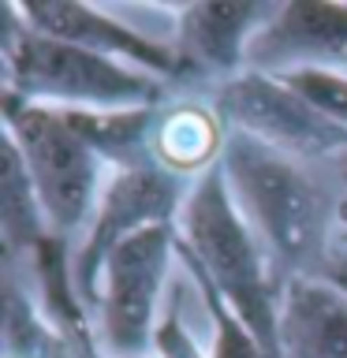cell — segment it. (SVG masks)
Returning a JSON list of instances; mask_svg holds the SVG:
<instances>
[{
	"mask_svg": "<svg viewBox=\"0 0 347 358\" xmlns=\"http://www.w3.org/2000/svg\"><path fill=\"white\" fill-rule=\"evenodd\" d=\"M318 116L332 120L336 127L347 131V71L332 67H299V71L280 75Z\"/></svg>",
	"mask_w": 347,
	"mask_h": 358,
	"instance_id": "9a60e30c",
	"label": "cell"
},
{
	"mask_svg": "<svg viewBox=\"0 0 347 358\" xmlns=\"http://www.w3.org/2000/svg\"><path fill=\"white\" fill-rule=\"evenodd\" d=\"M0 228H4V250L8 257L34 254L49 239V224H45L41 201L30 187V176L22 168L19 150L4 138V176H0Z\"/></svg>",
	"mask_w": 347,
	"mask_h": 358,
	"instance_id": "4fadbf2b",
	"label": "cell"
},
{
	"mask_svg": "<svg viewBox=\"0 0 347 358\" xmlns=\"http://www.w3.org/2000/svg\"><path fill=\"white\" fill-rule=\"evenodd\" d=\"M220 168L228 176L235 206L273 257L280 284L295 276H318L336 246L340 201L306 176V164L288 161L239 131L228 134Z\"/></svg>",
	"mask_w": 347,
	"mask_h": 358,
	"instance_id": "7a4b0ae2",
	"label": "cell"
},
{
	"mask_svg": "<svg viewBox=\"0 0 347 358\" xmlns=\"http://www.w3.org/2000/svg\"><path fill=\"white\" fill-rule=\"evenodd\" d=\"M299 67L347 71V4L344 0H291L276 4L273 19L250 45L246 71L284 75Z\"/></svg>",
	"mask_w": 347,
	"mask_h": 358,
	"instance_id": "30bf717a",
	"label": "cell"
},
{
	"mask_svg": "<svg viewBox=\"0 0 347 358\" xmlns=\"http://www.w3.org/2000/svg\"><path fill=\"white\" fill-rule=\"evenodd\" d=\"M0 52H4V94L45 108H157L168 90L164 78L150 71L34 30L15 4L4 8Z\"/></svg>",
	"mask_w": 347,
	"mask_h": 358,
	"instance_id": "3957f363",
	"label": "cell"
},
{
	"mask_svg": "<svg viewBox=\"0 0 347 358\" xmlns=\"http://www.w3.org/2000/svg\"><path fill=\"white\" fill-rule=\"evenodd\" d=\"M176 250L190 276L206 280L250 324L269 358H284L280 355V291L284 284L262 239L235 206L220 164L190 183L176 220Z\"/></svg>",
	"mask_w": 347,
	"mask_h": 358,
	"instance_id": "6da1fadb",
	"label": "cell"
},
{
	"mask_svg": "<svg viewBox=\"0 0 347 358\" xmlns=\"http://www.w3.org/2000/svg\"><path fill=\"white\" fill-rule=\"evenodd\" d=\"M194 284L201 291V302H206V313L213 321V343H209V358H269L262 340L250 332L239 313H235L228 302H224L217 291H213L206 280L194 276Z\"/></svg>",
	"mask_w": 347,
	"mask_h": 358,
	"instance_id": "5bb4252c",
	"label": "cell"
},
{
	"mask_svg": "<svg viewBox=\"0 0 347 358\" xmlns=\"http://www.w3.org/2000/svg\"><path fill=\"white\" fill-rule=\"evenodd\" d=\"M318 276L332 280L336 287H344V291H347V250H344V246H332V250H329V257H325V265H321V273H318Z\"/></svg>",
	"mask_w": 347,
	"mask_h": 358,
	"instance_id": "e0dca14e",
	"label": "cell"
},
{
	"mask_svg": "<svg viewBox=\"0 0 347 358\" xmlns=\"http://www.w3.org/2000/svg\"><path fill=\"white\" fill-rule=\"evenodd\" d=\"M224 127L269 145L295 164L347 161V131L318 116L280 75L243 71L213 94Z\"/></svg>",
	"mask_w": 347,
	"mask_h": 358,
	"instance_id": "52a82bcc",
	"label": "cell"
},
{
	"mask_svg": "<svg viewBox=\"0 0 347 358\" xmlns=\"http://www.w3.org/2000/svg\"><path fill=\"white\" fill-rule=\"evenodd\" d=\"M176 250V224H161L131 243H123L105 262L94 306V351L105 358H142L153 355L157 313L164 295V280L172 268Z\"/></svg>",
	"mask_w": 347,
	"mask_h": 358,
	"instance_id": "5b68a950",
	"label": "cell"
},
{
	"mask_svg": "<svg viewBox=\"0 0 347 358\" xmlns=\"http://www.w3.org/2000/svg\"><path fill=\"white\" fill-rule=\"evenodd\" d=\"M336 246L347 250V198H340V209H336Z\"/></svg>",
	"mask_w": 347,
	"mask_h": 358,
	"instance_id": "ac0fdd59",
	"label": "cell"
},
{
	"mask_svg": "<svg viewBox=\"0 0 347 358\" xmlns=\"http://www.w3.org/2000/svg\"><path fill=\"white\" fill-rule=\"evenodd\" d=\"M4 138L22 157V168L41 201L49 231L67 243L83 235L101 190H105L101 187L105 161L75 131L67 112L4 94Z\"/></svg>",
	"mask_w": 347,
	"mask_h": 358,
	"instance_id": "277c9868",
	"label": "cell"
},
{
	"mask_svg": "<svg viewBox=\"0 0 347 358\" xmlns=\"http://www.w3.org/2000/svg\"><path fill=\"white\" fill-rule=\"evenodd\" d=\"M15 8L34 30L49 34V38L71 41L78 49H90L97 56H108V60L150 71L157 78H164V83H176L172 41L150 38L146 30L116 19L108 8L75 4V0H30V4H15Z\"/></svg>",
	"mask_w": 347,
	"mask_h": 358,
	"instance_id": "9c48e42d",
	"label": "cell"
},
{
	"mask_svg": "<svg viewBox=\"0 0 347 358\" xmlns=\"http://www.w3.org/2000/svg\"><path fill=\"white\" fill-rule=\"evenodd\" d=\"M280 355L347 358V291L325 276H295L280 291Z\"/></svg>",
	"mask_w": 347,
	"mask_h": 358,
	"instance_id": "8fae6325",
	"label": "cell"
},
{
	"mask_svg": "<svg viewBox=\"0 0 347 358\" xmlns=\"http://www.w3.org/2000/svg\"><path fill=\"white\" fill-rule=\"evenodd\" d=\"M83 355H86V358H105V355H97L94 347H90V351H83ZM142 358H157V355H142Z\"/></svg>",
	"mask_w": 347,
	"mask_h": 358,
	"instance_id": "d6986e66",
	"label": "cell"
},
{
	"mask_svg": "<svg viewBox=\"0 0 347 358\" xmlns=\"http://www.w3.org/2000/svg\"><path fill=\"white\" fill-rule=\"evenodd\" d=\"M78 358H86V355H83V351H78Z\"/></svg>",
	"mask_w": 347,
	"mask_h": 358,
	"instance_id": "ffe728a7",
	"label": "cell"
},
{
	"mask_svg": "<svg viewBox=\"0 0 347 358\" xmlns=\"http://www.w3.org/2000/svg\"><path fill=\"white\" fill-rule=\"evenodd\" d=\"M157 358H209V351H201V343L194 340V332L179 317V306H168L161 324H157V340H153Z\"/></svg>",
	"mask_w": 347,
	"mask_h": 358,
	"instance_id": "2e32d148",
	"label": "cell"
},
{
	"mask_svg": "<svg viewBox=\"0 0 347 358\" xmlns=\"http://www.w3.org/2000/svg\"><path fill=\"white\" fill-rule=\"evenodd\" d=\"M190 183L161 164H139V168H116L108 176L105 190H101L94 217H90L83 239L71 250V273H75V291L86 302L90 317L97 306V287L105 262L131 243L134 235L161 228V224H176L179 209L187 201Z\"/></svg>",
	"mask_w": 347,
	"mask_h": 358,
	"instance_id": "8992f818",
	"label": "cell"
},
{
	"mask_svg": "<svg viewBox=\"0 0 347 358\" xmlns=\"http://www.w3.org/2000/svg\"><path fill=\"white\" fill-rule=\"evenodd\" d=\"M228 134L224 120L201 105H176L157 108L153 123V161L179 179H201L220 164Z\"/></svg>",
	"mask_w": 347,
	"mask_h": 358,
	"instance_id": "7c38bea8",
	"label": "cell"
},
{
	"mask_svg": "<svg viewBox=\"0 0 347 358\" xmlns=\"http://www.w3.org/2000/svg\"><path fill=\"white\" fill-rule=\"evenodd\" d=\"M276 4H179L176 8V83H232L246 71L254 38Z\"/></svg>",
	"mask_w": 347,
	"mask_h": 358,
	"instance_id": "ba28073f",
	"label": "cell"
}]
</instances>
